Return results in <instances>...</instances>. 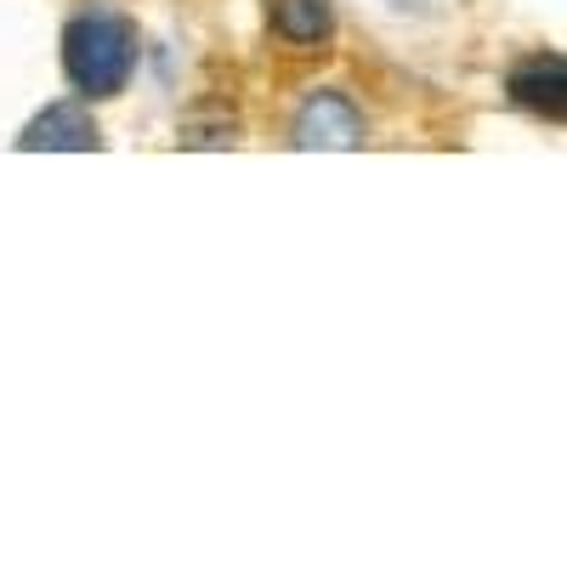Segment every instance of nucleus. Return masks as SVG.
<instances>
[{
  "instance_id": "f257e3e1",
  "label": "nucleus",
  "mask_w": 567,
  "mask_h": 567,
  "mask_svg": "<svg viewBox=\"0 0 567 567\" xmlns=\"http://www.w3.org/2000/svg\"><path fill=\"white\" fill-rule=\"evenodd\" d=\"M63 69L80 97H120L136 69V23L114 7H85L63 29Z\"/></svg>"
},
{
  "instance_id": "f03ea898",
  "label": "nucleus",
  "mask_w": 567,
  "mask_h": 567,
  "mask_svg": "<svg viewBox=\"0 0 567 567\" xmlns=\"http://www.w3.org/2000/svg\"><path fill=\"white\" fill-rule=\"evenodd\" d=\"M363 142V114L341 91H318L296 114V148H358Z\"/></svg>"
},
{
  "instance_id": "7ed1b4c3",
  "label": "nucleus",
  "mask_w": 567,
  "mask_h": 567,
  "mask_svg": "<svg viewBox=\"0 0 567 567\" xmlns=\"http://www.w3.org/2000/svg\"><path fill=\"white\" fill-rule=\"evenodd\" d=\"M561 91H567V63L556 52L523 58L511 69V97L534 114H545V120H561Z\"/></svg>"
},
{
  "instance_id": "20e7f679",
  "label": "nucleus",
  "mask_w": 567,
  "mask_h": 567,
  "mask_svg": "<svg viewBox=\"0 0 567 567\" xmlns=\"http://www.w3.org/2000/svg\"><path fill=\"white\" fill-rule=\"evenodd\" d=\"M267 18H272V34L296 52H318L336 34V12L329 0H267Z\"/></svg>"
},
{
  "instance_id": "39448f33",
  "label": "nucleus",
  "mask_w": 567,
  "mask_h": 567,
  "mask_svg": "<svg viewBox=\"0 0 567 567\" xmlns=\"http://www.w3.org/2000/svg\"><path fill=\"white\" fill-rule=\"evenodd\" d=\"M97 120H91L80 103H58L40 120H29V131L18 136V148H97Z\"/></svg>"
},
{
  "instance_id": "423d86ee",
  "label": "nucleus",
  "mask_w": 567,
  "mask_h": 567,
  "mask_svg": "<svg viewBox=\"0 0 567 567\" xmlns=\"http://www.w3.org/2000/svg\"><path fill=\"white\" fill-rule=\"evenodd\" d=\"M392 7H432V0H392Z\"/></svg>"
}]
</instances>
